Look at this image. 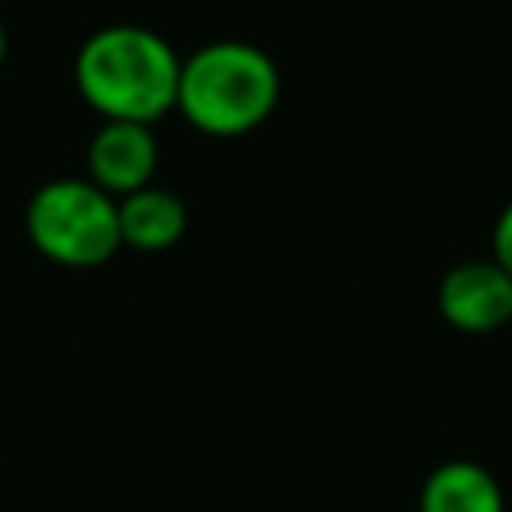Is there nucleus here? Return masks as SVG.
I'll return each mask as SVG.
<instances>
[{
	"label": "nucleus",
	"instance_id": "obj_5",
	"mask_svg": "<svg viewBox=\"0 0 512 512\" xmlns=\"http://www.w3.org/2000/svg\"><path fill=\"white\" fill-rule=\"evenodd\" d=\"M156 136L152 124L104 120L88 144V180L108 196H128L152 184L156 176Z\"/></svg>",
	"mask_w": 512,
	"mask_h": 512
},
{
	"label": "nucleus",
	"instance_id": "obj_2",
	"mask_svg": "<svg viewBox=\"0 0 512 512\" xmlns=\"http://www.w3.org/2000/svg\"><path fill=\"white\" fill-rule=\"evenodd\" d=\"M280 100V72L268 52L216 40L180 60L176 108L208 136H240L260 128Z\"/></svg>",
	"mask_w": 512,
	"mask_h": 512
},
{
	"label": "nucleus",
	"instance_id": "obj_8",
	"mask_svg": "<svg viewBox=\"0 0 512 512\" xmlns=\"http://www.w3.org/2000/svg\"><path fill=\"white\" fill-rule=\"evenodd\" d=\"M492 260L512 276V200H508V208H504L500 220H496V232H492Z\"/></svg>",
	"mask_w": 512,
	"mask_h": 512
},
{
	"label": "nucleus",
	"instance_id": "obj_4",
	"mask_svg": "<svg viewBox=\"0 0 512 512\" xmlns=\"http://www.w3.org/2000/svg\"><path fill=\"white\" fill-rule=\"evenodd\" d=\"M440 316L460 332H496L512 320V276L496 260L456 264L440 280Z\"/></svg>",
	"mask_w": 512,
	"mask_h": 512
},
{
	"label": "nucleus",
	"instance_id": "obj_7",
	"mask_svg": "<svg viewBox=\"0 0 512 512\" xmlns=\"http://www.w3.org/2000/svg\"><path fill=\"white\" fill-rule=\"evenodd\" d=\"M420 512H504V492L484 464L448 460L424 480Z\"/></svg>",
	"mask_w": 512,
	"mask_h": 512
},
{
	"label": "nucleus",
	"instance_id": "obj_1",
	"mask_svg": "<svg viewBox=\"0 0 512 512\" xmlns=\"http://www.w3.org/2000/svg\"><path fill=\"white\" fill-rule=\"evenodd\" d=\"M180 56L140 24H108L80 44L76 88L104 120L156 124L176 108Z\"/></svg>",
	"mask_w": 512,
	"mask_h": 512
},
{
	"label": "nucleus",
	"instance_id": "obj_9",
	"mask_svg": "<svg viewBox=\"0 0 512 512\" xmlns=\"http://www.w3.org/2000/svg\"><path fill=\"white\" fill-rule=\"evenodd\" d=\"M4 52H8V36H4V24H0V64H4Z\"/></svg>",
	"mask_w": 512,
	"mask_h": 512
},
{
	"label": "nucleus",
	"instance_id": "obj_6",
	"mask_svg": "<svg viewBox=\"0 0 512 512\" xmlns=\"http://www.w3.org/2000/svg\"><path fill=\"white\" fill-rule=\"evenodd\" d=\"M116 224H120V244H128L136 252H164L184 236L188 212H184L180 196L148 184V188L116 200Z\"/></svg>",
	"mask_w": 512,
	"mask_h": 512
},
{
	"label": "nucleus",
	"instance_id": "obj_3",
	"mask_svg": "<svg viewBox=\"0 0 512 512\" xmlns=\"http://www.w3.org/2000/svg\"><path fill=\"white\" fill-rule=\"evenodd\" d=\"M28 240L56 264L96 268L120 248L116 200L92 180H48L28 200Z\"/></svg>",
	"mask_w": 512,
	"mask_h": 512
}]
</instances>
